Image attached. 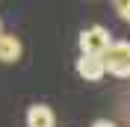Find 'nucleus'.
Wrapping results in <instances>:
<instances>
[{"instance_id": "1", "label": "nucleus", "mask_w": 130, "mask_h": 127, "mask_svg": "<svg viewBox=\"0 0 130 127\" xmlns=\"http://www.w3.org/2000/svg\"><path fill=\"white\" fill-rule=\"evenodd\" d=\"M104 68L106 74L112 77H130V41H112L109 47L104 50Z\"/></svg>"}, {"instance_id": "2", "label": "nucleus", "mask_w": 130, "mask_h": 127, "mask_svg": "<svg viewBox=\"0 0 130 127\" xmlns=\"http://www.w3.org/2000/svg\"><path fill=\"white\" fill-rule=\"evenodd\" d=\"M112 44L109 39V30L106 27H89V30L80 33V53L83 56H104V50Z\"/></svg>"}, {"instance_id": "3", "label": "nucleus", "mask_w": 130, "mask_h": 127, "mask_svg": "<svg viewBox=\"0 0 130 127\" xmlns=\"http://www.w3.org/2000/svg\"><path fill=\"white\" fill-rule=\"evenodd\" d=\"M77 74H80L86 83H98V80H104L106 68H104V59L101 56H83L77 59Z\"/></svg>"}, {"instance_id": "4", "label": "nucleus", "mask_w": 130, "mask_h": 127, "mask_svg": "<svg viewBox=\"0 0 130 127\" xmlns=\"http://www.w3.org/2000/svg\"><path fill=\"white\" fill-rule=\"evenodd\" d=\"M56 124V115L47 103H32L27 109V127H53Z\"/></svg>"}, {"instance_id": "5", "label": "nucleus", "mask_w": 130, "mask_h": 127, "mask_svg": "<svg viewBox=\"0 0 130 127\" xmlns=\"http://www.w3.org/2000/svg\"><path fill=\"white\" fill-rule=\"evenodd\" d=\"M21 53H24V47H21V39L18 36H6V33H0V62H18L21 59Z\"/></svg>"}, {"instance_id": "6", "label": "nucleus", "mask_w": 130, "mask_h": 127, "mask_svg": "<svg viewBox=\"0 0 130 127\" xmlns=\"http://www.w3.org/2000/svg\"><path fill=\"white\" fill-rule=\"evenodd\" d=\"M115 12H118L124 21H130V0H115Z\"/></svg>"}, {"instance_id": "7", "label": "nucleus", "mask_w": 130, "mask_h": 127, "mask_svg": "<svg viewBox=\"0 0 130 127\" xmlns=\"http://www.w3.org/2000/svg\"><path fill=\"white\" fill-rule=\"evenodd\" d=\"M92 127H118V124H115V121H106V118H101V121H95Z\"/></svg>"}]
</instances>
